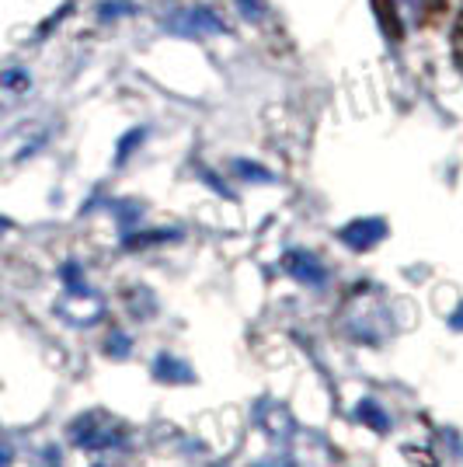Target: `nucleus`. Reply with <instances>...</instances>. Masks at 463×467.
<instances>
[{
  "label": "nucleus",
  "mask_w": 463,
  "mask_h": 467,
  "mask_svg": "<svg viewBox=\"0 0 463 467\" xmlns=\"http://www.w3.org/2000/svg\"><path fill=\"white\" fill-rule=\"evenodd\" d=\"M11 464V453H7V450H0V467H7Z\"/></svg>",
  "instance_id": "2"
},
{
  "label": "nucleus",
  "mask_w": 463,
  "mask_h": 467,
  "mask_svg": "<svg viewBox=\"0 0 463 467\" xmlns=\"http://www.w3.org/2000/svg\"><path fill=\"white\" fill-rule=\"evenodd\" d=\"M310 262H314V258L296 254V258H293V273H300L304 279H321V269H310Z\"/></svg>",
  "instance_id": "1"
},
{
  "label": "nucleus",
  "mask_w": 463,
  "mask_h": 467,
  "mask_svg": "<svg viewBox=\"0 0 463 467\" xmlns=\"http://www.w3.org/2000/svg\"><path fill=\"white\" fill-rule=\"evenodd\" d=\"M460 28H463V25H460ZM460 59H463V57H460Z\"/></svg>",
  "instance_id": "3"
}]
</instances>
